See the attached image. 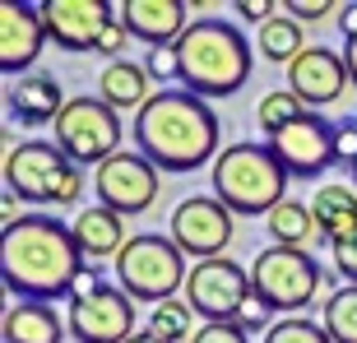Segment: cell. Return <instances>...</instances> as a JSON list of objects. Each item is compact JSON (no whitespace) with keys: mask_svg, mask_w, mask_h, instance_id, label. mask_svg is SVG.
I'll use <instances>...</instances> for the list:
<instances>
[{"mask_svg":"<svg viewBox=\"0 0 357 343\" xmlns=\"http://www.w3.org/2000/svg\"><path fill=\"white\" fill-rule=\"evenodd\" d=\"M84 264L75 232L52 213H24L0 232V278L19 302H70Z\"/></svg>","mask_w":357,"mask_h":343,"instance_id":"cell-1","label":"cell"},{"mask_svg":"<svg viewBox=\"0 0 357 343\" xmlns=\"http://www.w3.org/2000/svg\"><path fill=\"white\" fill-rule=\"evenodd\" d=\"M135 148L158 172H172V176L199 172L223 153L218 112L209 107V98L190 89H162L144 102V112H135Z\"/></svg>","mask_w":357,"mask_h":343,"instance_id":"cell-2","label":"cell"},{"mask_svg":"<svg viewBox=\"0 0 357 343\" xmlns=\"http://www.w3.org/2000/svg\"><path fill=\"white\" fill-rule=\"evenodd\" d=\"M172 52L176 79L199 98H232L251 79V42L227 19H195Z\"/></svg>","mask_w":357,"mask_h":343,"instance_id":"cell-3","label":"cell"},{"mask_svg":"<svg viewBox=\"0 0 357 343\" xmlns=\"http://www.w3.org/2000/svg\"><path fill=\"white\" fill-rule=\"evenodd\" d=\"M288 167L274 158L269 144H255V139H237L227 144L209 167V185L213 195L223 199L232 213L241 218H269V213L288 199Z\"/></svg>","mask_w":357,"mask_h":343,"instance_id":"cell-4","label":"cell"},{"mask_svg":"<svg viewBox=\"0 0 357 343\" xmlns=\"http://www.w3.org/2000/svg\"><path fill=\"white\" fill-rule=\"evenodd\" d=\"M84 167L61 153L52 139H19L5 153V190L24 204H56V209H75L84 199Z\"/></svg>","mask_w":357,"mask_h":343,"instance_id":"cell-5","label":"cell"},{"mask_svg":"<svg viewBox=\"0 0 357 343\" xmlns=\"http://www.w3.org/2000/svg\"><path fill=\"white\" fill-rule=\"evenodd\" d=\"M185 278H190L185 255L167 232H135L116 255V288L130 302H172L176 288H185Z\"/></svg>","mask_w":357,"mask_h":343,"instance_id":"cell-6","label":"cell"},{"mask_svg":"<svg viewBox=\"0 0 357 343\" xmlns=\"http://www.w3.org/2000/svg\"><path fill=\"white\" fill-rule=\"evenodd\" d=\"M66 325H70V339H79V343H130L135 302L121 288L102 283L93 264H84L75 297H70V311H66Z\"/></svg>","mask_w":357,"mask_h":343,"instance_id":"cell-7","label":"cell"},{"mask_svg":"<svg viewBox=\"0 0 357 343\" xmlns=\"http://www.w3.org/2000/svg\"><path fill=\"white\" fill-rule=\"evenodd\" d=\"M251 283L255 297L269 302L274 311H302V306L316 302L320 288H330V274L316 264L311 251H297V246H269L251 260Z\"/></svg>","mask_w":357,"mask_h":343,"instance_id":"cell-8","label":"cell"},{"mask_svg":"<svg viewBox=\"0 0 357 343\" xmlns=\"http://www.w3.org/2000/svg\"><path fill=\"white\" fill-rule=\"evenodd\" d=\"M56 148L75 167L98 172L107 158L121 153V112H112L102 98H70L56 121Z\"/></svg>","mask_w":357,"mask_h":343,"instance_id":"cell-9","label":"cell"},{"mask_svg":"<svg viewBox=\"0 0 357 343\" xmlns=\"http://www.w3.org/2000/svg\"><path fill=\"white\" fill-rule=\"evenodd\" d=\"M93 195H98V204L112 213H144L158 204L162 195V172L153 167V162L139 153V148H121L116 158H107L102 167L93 172Z\"/></svg>","mask_w":357,"mask_h":343,"instance_id":"cell-10","label":"cell"},{"mask_svg":"<svg viewBox=\"0 0 357 343\" xmlns=\"http://www.w3.org/2000/svg\"><path fill=\"white\" fill-rule=\"evenodd\" d=\"M167 237L181 246V255H195V264L218 260L237 237V213L218 195H185L167 218Z\"/></svg>","mask_w":357,"mask_h":343,"instance_id":"cell-11","label":"cell"},{"mask_svg":"<svg viewBox=\"0 0 357 343\" xmlns=\"http://www.w3.org/2000/svg\"><path fill=\"white\" fill-rule=\"evenodd\" d=\"M255 297V283H251V269H241L237 260H199L185 278V306L204 316V325L213 320H237L241 306Z\"/></svg>","mask_w":357,"mask_h":343,"instance_id":"cell-12","label":"cell"},{"mask_svg":"<svg viewBox=\"0 0 357 343\" xmlns=\"http://www.w3.org/2000/svg\"><path fill=\"white\" fill-rule=\"evenodd\" d=\"M274 148V158L288 167V176H325L339 162V130L334 121H325L320 112H306L302 121H292L288 130H278L274 139H265Z\"/></svg>","mask_w":357,"mask_h":343,"instance_id":"cell-13","label":"cell"},{"mask_svg":"<svg viewBox=\"0 0 357 343\" xmlns=\"http://www.w3.org/2000/svg\"><path fill=\"white\" fill-rule=\"evenodd\" d=\"M38 10H42L47 42H56L70 56L93 52L98 33L116 19V5H107V0H42Z\"/></svg>","mask_w":357,"mask_h":343,"instance_id":"cell-14","label":"cell"},{"mask_svg":"<svg viewBox=\"0 0 357 343\" xmlns=\"http://www.w3.org/2000/svg\"><path fill=\"white\" fill-rule=\"evenodd\" d=\"M348 61H344V52H334V47H306L297 61L288 66V89L302 98L311 112H320V107H330V102H339L348 93Z\"/></svg>","mask_w":357,"mask_h":343,"instance_id":"cell-15","label":"cell"},{"mask_svg":"<svg viewBox=\"0 0 357 343\" xmlns=\"http://www.w3.org/2000/svg\"><path fill=\"white\" fill-rule=\"evenodd\" d=\"M42 42H47V28H42V10L38 5H24V0H5L0 5V70L5 75H33L42 56Z\"/></svg>","mask_w":357,"mask_h":343,"instance_id":"cell-16","label":"cell"},{"mask_svg":"<svg viewBox=\"0 0 357 343\" xmlns=\"http://www.w3.org/2000/svg\"><path fill=\"white\" fill-rule=\"evenodd\" d=\"M66 89H61V79L56 75H42V70H33V75H24V79H14L10 89H5V112H10V121H19L24 130H42V125H56L61 121V112H66Z\"/></svg>","mask_w":357,"mask_h":343,"instance_id":"cell-17","label":"cell"},{"mask_svg":"<svg viewBox=\"0 0 357 343\" xmlns=\"http://www.w3.org/2000/svg\"><path fill=\"white\" fill-rule=\"evenodd\" d=\"M116 19L149 52L153 47H176L181 33L190 28L185 24V0H126V5H116Z\"/></svg>","mask_w":357,"mask_h":343,"instance_id":"cell-18","label":"cell"},{"mask_svg":"<svg viewBox=\"0 0 357 343\" xmlns=\"http://www.w3.org/2000/svg\"><path fill=\"white\" fill-rule=\"evenodd\" d=\"M70 232H75V246H79V255L89 264H98V260H116L121 251H126V218L121 213H112V209H102V204H89V209H79L75 213V223H70Z\"/></svg>","mask_w":357,"mask_h":343,"instance_id":"cell-19","label":"cell"},{"mask_svg":"<svg viewBox=\"0 0 357 343\" xmlns=\"http://www.w3.org/2000/svg\"><path fill=\"white\" fill-rule=\"evenodd\" d=\"M311 218H316V232L320 241H339L348 237L357 227V185H344V181H325L316 185V195H311Z\"/></svg>","mask_w":357,"mask_h":343,"instance_id":"cell-20","label":"cell"},{"mask_svg":"<svg viewBox=\"0 0 357 343\" xmlns=\"http://www.w3.org/2000/svg\"><path fill=\"white\" fill-rule=\"evenodd\" d=\"M98 98H102L112 112H144L149 102V70L144 61H107L102 70H98Z\"/></svg>","mask_w":357,"mask_h":343,"instance_id":"cell-21","label":"cell"},{"mask_svg":"<svg viewBox=\"0 0 357 343\" xmlns=\"http://www.w3.org/2000/svg\"><path fill=\"white\" fill-rule=\"evenodd\" d=\"M5 343H66L70 325L66 316H56V306L47 302H19L5 311V325H0Z\"/></svg>","mask_w":357,"mask_h":343,"instance_id":"cell-22","label":"cell"},{"mask_svg":"<svg viewBox=\"0 0 357 343\" xmlns=\"http://www.w3.org/2000/svg\"><path fill=\"white\" fill-rule=\"evenodd\" d=\"M302 52H306V24H297L288 10H278L274 19L260 28V56H265L269 66L288 70Z\"/></svg>","mask_w":357,"mask_h":343,"instance_id":"cell-23","label":"cell"},{"mask_svg":"<svg viewBox=\"0 0 357 343\" xmlns=\"http://www.w3.org/2000/svg\"><path fill=\"white\" fill-rule=\"evenodd\" d=\"M265 227H269V241L274 246H297V251H306L311 237H320L316 218H311V204H302V199H283L265 218Z\"/></svg>","mask_w":357,"mask_h":343,"instance_id":"cell-24","label":"cell"},{"mask_svg":"<svg viewBox=\"0 0 357 343\" xmlns=\"http://www.w3.org/2000/svg\"><path fill=\"white\" fill-rule=\"evenodd\" d=\"M306 112H311V107H306L292 89H274V93L260 98V107H255V125L265 130V139H274L278 130H288L292 121H302Z\"/></svg>","mask_w":357,"mask_h":343,"instance_id":"cell-25","label":"cell"},{"mask_svg":"<svg viewBox=\"0 0 357 343\" xmlns=\"http://www.w3.org/2000/svg\"><path fill=\"white\" fill-rule=\"evenodd\" d=\"M320 325L334 343H357V288H334L320 306Z\"/></svg>","mask_w":357,"mask_h":343,"instance_id":"cell-26","label":"cell"},{"mask_svg":"<svg viewBox=\"0 0 357 343\" xmlns=\"http://www.w3.org/2000/svg\"><path fill=\"white\" fill-rule=\"evenodd\" d=\"M149 334H158L162 343H190L195 339V311L185 302H162L153 306V316H149Z\"/></svg>","mask_w":357,"mask_h":343,"instance_id":"cell-27","label":"cell"},{"mask_svg":"<svg viewBox=\"0 0 357 343\" xmlns=\"http://www.w3.org/2000/svg\"><path fill=\"white\" fill-rule=\"evenodd\" d=\"M265 343H334L325 334V325H316L311 316H283L274 330L265 334Z\"/></svg>","mask_w":357,"mask_h":343,"instance_id":"cell-28","label":"cell"},{"mask_svg":"<svg viewBox=\"0 0 357 343\" xmlns=\"http://www.w3.org/2000/svg\"><path fill=\"white\" fill-rule=\"evenodd\" d=\"M190 343H251V334L237 320H213V325H199Z\"/></svg>","mask_w":357,"mask_h":343,"instance_id":"cell-29","label":"cell"},{"mask_svg":"<svg viewBox=\"0 0 357 343\" xmlns=\"http://www.w3.org/2000/svg\"><path fill=\"white\" fill-rule=\"evenodd\" d=\"M330 251H334V269H339V278H348V283L357 288V227L348 232V237L334 241Z\"/></svg>","mask_w":357,"mask_h":343,"instance_id":"cell-30","label":"cell"},{"mask_svg":"<svg viewBox=\"0 0 357 343\" xmlns=\"http://www.w3.org/2000/svg\"><path fill=\"white\" fill-rule=\"evenodd\" d=\"M237 325H241L246 334H255V330H265V334H269V330L278 325V320H274V306H269V302H260V297H251V302L241 306Z\"/></svg>","mask_w":357,"mask_h":343,"instance_id":"cell-31","label":"cell"},{"mask_svg":"<svg viewBox=\"0 0 357 343\" xmlns=\"http://www.w3.org/2000/svg\"><path fill=\"white\" fill-rule=\"evenodd\" d=\"M126 42H130V33H126V24L121 19H112V24L98 33V47L93 52L98 56H107V61H121V52H126Z\"/></svg>","mask_w":357,"mask_h":343,"instance_id":"cell-32","label":"cell"},{"mask_svg":"<svg viewBox=\"0 0 357 343\" xmlns=\"http://www.w3.org/2000/svg\"><path fill=\"white\" fill-rule=\"evenodd\" d=\"M283 10H288L297 24H320L325 14H339V5H330V0H288Z\"/></svg>","mask_w":357,"mask_h":343,"instance_id":"cell-33","label":"cell"},{"mask_svg":"<svg viewBox=\"0 0 357 343\" xmlns=\"http://www.w3.org/2000/svg\"><path fill=\"white\" fill-rule=\"evenodd\" d=\"M334 130H339V162L353 172V162H357V116L334 121Z\"/></svg>","mask_w":357,"mask_h":343,"instance_id":"cell-34","label":"cell"},{"mask_svg":"<svg viewBox=\"0 0 357 343\" xmlns=\"http://www.w3.org/2000/svg\"><path fill=\"white\" fill-rule=\"evenodd\" d=\"M144 70H149V79H172L176 75V52L172 47H153V52H144Z\"/></svg>","mask_w":357,"mask_h":343,"instance_id":"cell-35","label":"cell"},{"mask_svg":"<svg viewBox=\"0 0 357 343\" xmlns=\"http://www.w3.org/2000/svg\"><path fill=\"white\" fill-rule=\"evenodd\" d=\"M278 10H283V5H269V0H237V14H241V19H251V24H260V28H265Z\"/></svg>","mask_w":357,"mask_h":343,"instance_id":"cell-36","label":"cell"},{"mask_svg":"<svg viewBox=\"0 0 357 343\" xmlns=\"http://www.w3.org/2000/svg\"><path fill=\"white\" fill-rule=\"evenodd\" d=\"M339 33L348 38H357V5H339Z\"/></svg>","mask_w":357,"mask_h":343,"instance_id":"cell-37","label":"cell"},{"mask_svg":"<svg viewBox=\"0 0 357 343\" xmlns=\"http://www.w3.org/2000/svg\"><path fill=\"white\" fill-rule=\"evenodd\" d=\"M344 61H348V79H353V89H357V38L344 42Z\"/></svg>","mask_w":357,"mask_h":343,"instance_id":"cell-38","label":"cell"},{"mask_svg":"<svg viewBox=\"0 0 357 343\" xmlns=\"http://www.w3.org/2000/svg\"><path fill=\"white\" fill-rule=\"evenodd\" d=\"M130 343H162V339H158V334H149V330H139V334H135Z\"/></svg>","mask_w":357,"mask_h":343,"instance_id":"cell-39","label":"cell"},{"mask_svg":"<svg viewBox=\"0 0 357 343\" xmlns=\"http://www.w3.org/2000/svg\"><path fill=\"white\" fill-rule=\"evenodd\" d=\"M353 185H357V162H353Z\"/></svg>","mask_w":357,"mask_h":343,"instance_id":"cell-40","label":"cell"}]
</instances>
